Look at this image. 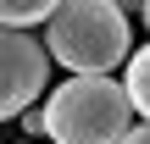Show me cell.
<instances>
[{
    "instance_id": "cell-1",
    "label": "cell",
    "mask_w": 150,
    "mask_h": 144,
    "mask_svg": "<svg viewBox=\"0 0 150 144\" xmlns=\"http://www.w3.org/2000/svg\"><path fill=\"white\" fill-rule=\"evenodd\" d=\"M45 44L72 78H100L117 61H134L128 11L117 0H67L45 22Z\"/></svg>"
},
{
    "instance_id": "cell-2",
    "label": "cell",
    "mask_w": 150,
    "mask_h": 144,
    "mask_svg": "<svg viewBox=\"0 0 150 144\" xmlns=\"http://www.w3.org/2000/svg\"><path fill=\"white\" fill-rule=\"evenodd\" d=\"M134 128V100L128 83L111 72L100 78H67L45 100V139L56 144H122Z\"/></svg>"
},
{
    "instance_id": "cell-3",
    "label": "cell",
    "mask_w": 150,
    "mask_h": 144,
    "mask_svg": "<svg viewBox=\"0 0 150 144\" xmlns=\"http://www.w3.org/2000/svg\"><path fill=\"white\" fill-rule=\"evenodd\" d=\"M50 44L33 39L28 28H6L0 33V111L6 117H28L33 100L50 89Z\"/></svg>"
},
{
    "instance_id": "cell-4",
    "label": "cell",
    "mask_w": 150,
    "mask_h": 144,
    "mask_svg": "<svg viewBox=\"0 0 150 144\" xmlns=\"http://www.w3.org/2000/svg\"><path fill=\"white\" fill-rule=\"evenodd\" d=\"M61 6H67V0H0V17H6V28H39V22H50Z\"/></svg>"
},
{
    "instance_id": "cell-5",
    "label": "cell",
    "mask_w": 150,
    "mask_h": 144,
    "mask_svg": "<svg viewBox=\"0 0 150 144\" xmlns=\"http://www.w3.org/2000/svg\"><path fill=\"white\" fill-rule=\"evenodd\" d=\"M122 83H128L134 111L150 122V44H145V50H134V61H128V78H122Z\"/></svg>"
},
{
    "instance_id": "cell-6",
    "label": "cell",
    "mask_w": 150,
    "mask_h": 144,
    "mask_svg": "<svg viewBox=\"0 0 150 144\" xmlns=\"http://www.w3.org/2000/svg\"><path fill=\"white\" fill-rule=\"evenodd\" d=\"M122 144H150V122H139V128H128V139Z\"/></svg>"
},
{
    "instance_id": "cell-7",
    "label": "cell",
    "mask_w": 150,
    "mask_h": 144,
    "mask_svg": "<svg viewBox=\"0 0 150 144\" xmlns=\"http://www.w3.org/2000/svg\"><path fill=\"white\" fill-rule=\"evenodd\" d=\"M117 6H122V11H145L150 0H117Z\"/></svg>"
},
{
    "instance_id": "cell-8",
    "label": "cell",
    "mask_w": 150,
    "mask_h": 144,
    "mask_svg": "<svg viewBox=\"0 0 150 144\" xmlns=\"http://www.w3.org/2000/svg\"><path fill=\"white\" fill-rule=\"evenodd\" d=\"M139 17H145V28H150V6H145V11H139Z\"/></svg>"
},
{
    "instance_id": "cell-9",
    "label": "cell",
    "mask_w": 150,
    "mask_h": 144,
    "mask_svg": "<svg viewBox=\"0 0 150 144\" xmlns=\"http://www.w3.org/2000/svg\"><path fill=\"white\" fill-rule=\"evenodd\" d=\"M22 144H33V139H22Z\"/></svg>"
}]
</instances>
